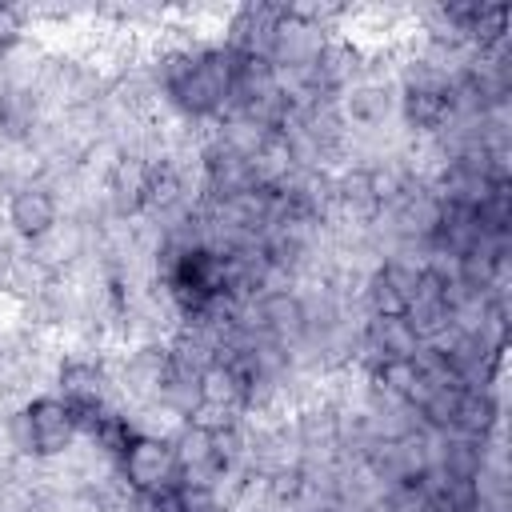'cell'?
Listing matches in <instances>:
<instances>
[{
    "label": "cell",
    "mask_w": 512,
    "mask_h": 512,
    "mask_svg": "<svg viewBox=\"0 0 512 512\" xmlns=\"http://www.w3.org/2000/svg\"><path fill=\"white\" fill-rule=\"evenodd\" d=\"M28 428H32V444L52 452L68 440V412L60 404H36L28 412Z\"/></svg>",
    "instance_id": "1"
},
{
    "label": "cell",
    "mask_w": 512,
    "mask_h": 512,
    "mask_svg": "<svg viewBox=\"0 0 512 512\" xmlns=\"http://www.w3.org/2000/svg\"><path fill=\"white\" fill-rule=\"evenodd\" d=\"M128 476L140 484V488H152L168 476V448L152 444V440H140L136 448H128Z\"/></svg>",
    "instance_id": "2"
},
{
    "label": "cell",
    "mask_w": 512,
    "mask_h": 512,
    "mask_svg": "<svg viewBox=\"0 0 512 512\" xmlns=\"http://www.w3.org/2000/svg\"><path fill=\"white\" fill-rule=\"evenodd\" d=\"M12 216H16V224H20L24 232H40V228L52 220V204H48L40 192H24V196L16 200V208H12Z\"/></svg>",
    "instance_id": "3"
}]
</instances>
